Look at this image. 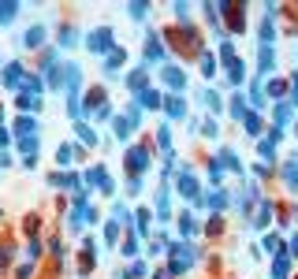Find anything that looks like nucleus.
<instances>
[{"label":"nucleus","instance_id":"nucleus-13","mask_svg":"<svg viewBox=\"0 0 298 279\" xmlns=\"http://www.w3.org/2000/svg\"><path fill=\"white\" fill-rule=\"evenodd\" d=\"M19 134H34V123H30V119H19Z\"/></svg>","mask_w":298,"mask_h":279},{"label":"nucleus","instance_id":"nucleus-5","mask_svg":"<svg viewBox=\"0 0 298 279\" xmlns=\"http://www.w3.org/2000/svg\"><path fill=\"white\" fill-rule=\"evenodd\" d=\"M131 168H134V171L145 168V149H134V153H131Z\"/></svg>","mask_w":298,"mask_h":279},{"label":"nucleus","instance_id":"nucleus-10","mask_svg":"<svg viewBox=\"0 0 298 279\" xmlns=\"http://www.w3.org/2000/svg\"><path fill=\"white\" fill-rule=\"evenodd\" d=\"M11 15H15V4H0V23H8Z\"/></svg>","mask_w":298,"mask_h":279},{"label":"nucleus","instance_id":"nucleus-3","mask_svg":"<svg viewBox=\"0 0 298 279\" xmlns=\"http://www.w3.org/2000/svg\"><path fill=\"white\" fill-rule=\"evenodd\" d=\"M179 190H183L187 197H198V183H194V175H183V179H179Z\"/></svg>","mask_w":298,"mask_h":279},{"label":"nucleus","instance_id":"nucleus-9","mask_svg":"<svg viewBox=\"0 0 298 279\" xmlns=\"http://www.w3.org/2000/svg\"><path fill=\"white\" fill-rule=\"evenodd\" d=\"M205 205H213V209H220V205H224V194H220V190H213V194L205 197Z\"/></svg>","mask_w":298,"mask_h":279},{"label":"nucleus","instance_id":"nucleus-14","mask_svg":"<svg viewBox=\"0 0 298 279\" xmlns=\"http://www.w3.org/2000/svg\"><path fill=\"white\" fill-rule=\"evenodd\" d=\"M142 104H149V108H153V104H161V97H157V93H142Z\"/></svg>","mask_w":298,"mask_h":279},{"label":"nucleus","instance_id":"nucleus-12","mask_svg":"<svg viewBox=\"0 0 298 279\" xmlns=\"http://www.w3.org/2000/svg\"><path fill=\"white\" fill-rule=\"evenodd\" d=\"M168 116H183V101H168Z\"/></svg>","mask_w":298,"mask_h":279},{"label":"nucleus","instance_id":"nucleus-15","mask_svg":"<svg viewBox=\"0 0 298 279\" xmlns=\"http://www.w3.org/2000/svg\"><path fill=\"white\" fill-rule=\"evenodd\" d=\"M295 97H298V78H295Z\"/></svg>","mask_w":298,"mask_h":279},{"label":"nucleus","instance_id":"nucleus-1","mask_svg":"<svg viewBox=\"0 0 298 279\" xmlns=\"http://www.w3.org/2000/svg\"><path fill=\"white\" fill-rule=\"evenodd\" d=\"M190 261H194L190 249H175V253H171V268H190Z\"/></svg>","mask_w":298,"mask_h":279},{"label":"nucleus","instance_id":"nucleus-7","mask_svg":"<svg viewBox=\"0 0 298 279\" xmlns=\"http://www.w3.org/2000/svg\"><path fill=\"white\" fill-rule=\"evenodd\" d=\"M287 119H291V108H287V104H276V123H280V127H283Z\"/></svg>","mask_w":298,"mask_h":279},{"label":"nucleus","instance_id":"nucleus-4","mask_svg":"<svg viewBox=\"0 0 298 279\" xmlns=\"http://www.w3.org/2000/svg\"><path fill=\"white\" fill-rule=\"evenodd\" d=\"M164 82L179 90V86H183V71H175V67H164Z\"/></svg>","mask_w":298,"mask_h":279},{"label":"nucleus","instance_id":"nucleus-8","mask_svg":"<svg viewBox=\"0 0 298 279\" xmlns=\"http://www.w3.org/2000/svg\"><path fill=\"white\" fill-rule=\"evenodd\" d=\"M283 171H287V186H298V164H287Z\"/></svg>","mask_w":298,"mask_h":279},{"label":"nucleus","instance_id":"nucleus-2","mask_svg":"<svg viewBox=\"0 0 298 279\" xmlns=\"http://www.w3.org/2000/svg\"><path fill=\"white\" fill-rule=\"evenodd\" d=\"M90 49H108V30H97V34H90Z\"/></svg>","mask_w":298,"mask_h":279},{"label":"nucleus","instance_id":"nucleus-11","mask_svg":"<svg viewBox=\"0 0 298 279\" xmlns=\"http://www.w3.org/2000/svg\"><path fill=\"white\" fill-rule=\"evenodd\" d=\"M4 78H8V86H19V67H8V71H4Z\"/></svg>","mask_w":298,"mask_h":279},{"label":"nucleus","instance_id":"nucleus-6","mask_svg":"<svg viewBox=\"0 0 298 279\" xmlns=\"http://www.w3.org/2000/svg\"><path fill=\"white\" fill-rule=\"evenodd\" d=\"M145 49H149V56H153V60L164 56V49H161V41H157V37H149V41H145Z\"/></svg>","mask_w":298,"mask_h":279}]
</instances>
